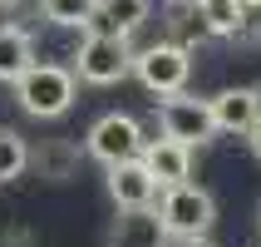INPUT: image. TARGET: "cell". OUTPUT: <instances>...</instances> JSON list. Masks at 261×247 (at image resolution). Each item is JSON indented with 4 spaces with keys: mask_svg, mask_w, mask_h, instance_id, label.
Masks as SVG:
<instances>
[{
    "mask_svg": "<svg viewBox=\"0 0 261 247\" xmlns=\"http://www.w3.org/2000/svg\"><path fill=\"white\" fill-rule=\"evenodd\" d=\"M133 74H138V84L148 94H158V99H173L182 94L192 79V50L177 40H158V44H143L138 55H133Z\"/></svg>",
    "mask_w": 261,
    "mask_h": 247,
    "instance_id": "4",
    "label": "cell"
},
{
    "mask_svg": "<svg viewBox=\"0 0 261 247\" xmlns=\"http://www.w3.org/2000/svg\"><path fill=\"white\" fill-rule=\"evenodd\" d=\"M25 168H30V144H25V133L0 129V183H15Z\"/></svg>",
    "mask_w": 261,
    "mask_h": 247,
    "instance_id": "17",
    "label": "cell"
},
{
    "mask_svg": "<svg viewBox=\"0 0 261 247\" xmlns=\"http://www.w3.org/2000/svg\"><path fill=\"white\" fill-rule=\"evenodd\" d=\"M158 129L163 139H173L182 148H202L212 133H217V119H212V104L197 99V94H173V99L158 104Z\"/></svg>",
    "mask_w": 261,
    "mask_h": 247,
    "instance_id": "6",
    "label": "cell"
},
{
    "mask_svg": "<svg viewBox=\"0 0 261 247\" xmlns=\"http://www.w3.org/2000/svg\"><path fill=\"white\" fill-rule=\"evenodd\" d=\"M35 64V40L20 25H0V84H15Z\"/></svg>",
    "mask_w": 261,
    "mask_h": 247,
    "instance_id": "14",
    "label": "cell"
},
{
    "mask_svg": "<svg viewBox=\"0 0 261 247\" xmlns=\"http://www.w3.org/2000/svg\"><path fill=\"white\" fill-rule=\"evenodd\" d=\"M158 218H163L168 242H202L212 233V222H217V198L188 178V183L158 193Z\"/></svg>",
    "mask_w": 261,
    "mask_h": 247,
    "instance_id": "1",
    "label": "cell"
},
{
    "mask_svg": "<svg viewBox=\"0 0 261 247\" xmlns=\"http://www.w3.org/2000/svg\"><path fill=\"white\" fill-rule=\"evenodd\" d=\"M197 10H202L207 35H217V40H242V35H251V10L242 0H197Z\"/></svg>",
    "mask_w": 261,
    "mask_h": 247,
    "instance_id": "13",
    "label": "cell"
},
{
    "mask_svg": "<svg viewBox=\"0 0 261 247\" xmlns=\"http://www.w3.org/2000/svg\"><path fill=\"white\" fill-rule=\"evenodd\" d=\"M256 228H261V208H256Z\"/></svg>",
    "mask_w": 261,
    "mask_h": 247,
    "instance_id": "23",
    "label": "cell"
},
{
    "mask_svg": "<svg viewBox=\"0 0 261 247\" xmlns=\"http://www.w3.org/2000/svg\"><path fill=\"white\" fill-rule=\"evenodd\" d=\"M74 89H79V79H74L69 64H30L20 79H15V104L25 109L30 119H59L74 109Z\"/></svg>",
    "mask_w": 261,
    "mask_h": 247,
    "instance_id": "2",
    "label": "cell"
},
{
    "mask_svg": "<svg viewBox=\"0 0 261 247\" xmlns=\"http://www.w3.org/2000/svg\"><path fill=\"white\" fill-rule=\"evenodd\" d=\"M148 10H153V0H99L89 30H99V35H123V40H128L133 30L148 20Z\"/></svg>",
    "mask_w": 261,
    "mask_h": 247,
    "instance_id": "12",
    "label": "cell"
},
{
    "mask_svg": "<svg viewBox=\"0 0 261 247\" xmlns=\"http://www.w3.org/2000/svg\"><path fill=\"white\" fill-rule=\"evenodd\" d=\"M143 168L153 173L158 188H177V183H188V178H192V148L173 144V139H148Z\"/></svg>",
    "mask_w": 261,
    "mask_h": 247,
    "instance_id": "10",
    "label": "cell"
},
{
    "mask_svg": "<svg viewBox=\"0 0 261 247\" xmlns=\"http://www.w3.org/2000/svg\"><path fill=\"white\" fill-rule=\"evenodd\" d=\"M251 94H256V114H261V79H256V84H251Z\"/></svg>",
    "mask_w": 261,
    "mask_h": 247,
    "instance_id": "21",
    "label": "cell"
},
{
    "mask_svg": "<svg viewBox=\"0 0 261 247\" xmlns=\"http://www.w3.org/2000/svg\"><path fill=\"white\" fill-rule=\"evenodd\" d=\"M109 247H168L158 208H123L109 228Z\"/></svg>",
    "mask_w": 261,
    "mask_h": 247,
    "instance_id": "8",
    "label": "cell"
},
{
    "mask_svg": "<svg viewBox=\"0 0 261 247\" xmlns=\"http://www.w3.org/2000/svg\"><path fill=\"white\" fill-rule=\"evenodd\" d=\"M202 35H207V25H202L197 0H173V5H168V40L192 50V40H202Z\"/></svg>",
    "mask_w": 261,
    "mask_h": 247,
    "instance_id": "16",
    "label": "cell"
},
{
    "mask_svg": "<svg viewBox=\"0 0 261 247\" xmlns=\"http://www.w3.org/2000/svg\"><path fill=\"white\" fill-rule=\"evenodd\" d=\"M133 50L123 35H99V30H84V40L74 50V79H84V84H118V79H128L133 74Z\"/></svg>",
    "mask_w": 261,
    "mask_h": 247,
    "instance_id": "3",
    "label": "cell"
},
{
    "mask_svg": "<svg viewBox=\"0 0 261 247\" xmlns=\"http://www.w3.org/2000/svg\"><path fill=\"white\" fill-rule=\"evenodd\" d=\"M242 5H247V10H261V0H242Z\"/></svg>",
    "mask_w": 261,
    "mask_h": 247,
    "instance_id": "22",
    "label": "cell"
},
{
    "mask_svg": "<svg viewBox=\"0 0 261 247\" xmlns=\"http://www.w3.org/2000/svg\"><path fill=\"white\" fill-rule=\"evenodd\" d=\"M251 40H256V50H261V20H251Z\"/></svg>",
    "mask_w": 261,
    "mask_h": 247,
    "instance_id": "19",
    "label": "cell"
},
{
    "mask_svg": "<svg viewBox=\"0 0 261 247\" xmlns=\"http://www.w3.org/2000/svg\"><path fill=\"white\" fill-rule=\"evenodd\" d=\"M168 247H212V242H207V237H202V242H168Z\"/></svg>",
    "mask_w": 261,
    "mask_h": 247,
    "instance_id": "20",
    "label": "cell"
},
{
    "mask_svg": "<svg viewBox=\"0 0 261 247\" xmlns=\"http://www.w3.org/2000/svg\"><path fill=\"white\" fill-rule=\"evenodd\" d=\"M103 188H109V198L118 203V213L123 208H153L158 203V183H153V173L143 168V159H133V163H114L109 168V178H103Z\"/></svg>",
    "mask_w": 261,
    "mask_h": 247,
    "instance_id": "7",
    "label": "cell"
},
{
    "mask_svg": "<svg viewBox=\"0 0 261 247\" xmlns=\"http://www.w3.org/2000/svg\"><path fill=\"white\" fill-rule=\"evenodd\" d=\"M256 247H261V242H256Z\"/></svg>",
    "mask_w": 261,
    "mask_h": 247,
    "instance_id": "25",
    "label": "cell"
},
{
    "mask_svg": "<svg viewBox=\"0 0 261 247\" xmlns=\"http://www.w3.org/2000/svg\"><path fill=\"white\" fill-rule=\"evenodd\" d=\"M0 5H10V0H0Z\"/></svg>",
    "mask_w": 261,
    "mask_h": 247,
    "instance_id": "24",
    "label": "cell"
},
{
    "mask_svg": "<svg viewBox=\"0 0 261 247\" xmlns=\"http://www.w3.org/2000/svg\"><path fill=\"white\" fill-rule=\"evenodd\" d=\"M247 148H251V153H256V159H261V119H256V124H251V133H247Z\"/></svg>",
    "mask_w": 261,
    "mask_h": 247,
    "instance_id": "18",
    "label": "cell"
},
{
    "mask_svg": "<svg viewBox=\"0 0 261 247\" xmlns=\"http://www.w3.org/2000/svg\"><path fill=\"white\" fill-rule=\"evenodd\" d=\"M94 10H99V0H40V15L59 30H89Z\"/></svg>",
    "mask_w": 261,
    "mask_h": 247,
    "instance_id": "15",
    "label": "cell"
},
{
    "mask_svg": "<svg viewBox=\"0 0 261 247\" xmlns=\"http://www.w3.org/2000/svg\"><path fill=\"white\" fill-rule=\"evenodd\" d=\"M84 163V148L74 139H40V148H30V168L44 178V183H69Z\"/></svg>",
    "mask_w": 261,
    "mask_h": 247,
    "instance_id": "11",
    "label": "cell"
},
{
    "mask_svg": "<svg viewBox=\"0 0 261 247\" xmlns=\"http://www.w3.org/2000/svg\"><path fill=\"white\" fill-rule=\"evenodd\" d=\"M143 148H148V139H143V124L133 114H99L94 124H89V133H84V153L89 159H99L103 168H114V163H133V159H143Z\"/></svg>",
    "mask_w": 261,
    "mask_h": 247,
    "instance_id": "5",
    "label": "cell"
},
{
    "mask_svg": "<svg viewBox=\"0 0 261 247\" xmlns=\"http://www.w3.org/2000/svg\"><path fill=\"white\" fill-rule=\"evenodd\" d=\"M212 119H217V133H242L247 139L251 124H256V94H251V84H232V89H217L212 94Z\"/></svg>",
    "mask_w": 261,
    "mask_h": 247,
    "instance_id": "9",
    "label": "cell"
}]
</instances>
